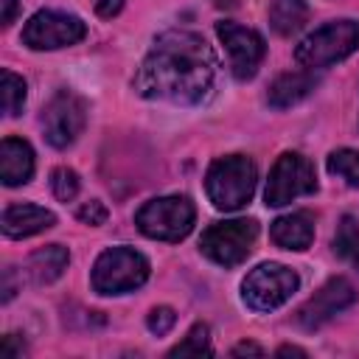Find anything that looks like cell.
<instances>
[{"label":"cell","instance_id":"6da1fadb","mask_svg":"<svg viewBox=\"0 0 359 359\" xmlns=\"http://www.w3.org/2000/svg\"><path fill=\"white\" fill-rule=\"evenodd\" d=\"M216 53L208 39L188 28L163 31L135 73L137 95L168 104H199L216 81Z\"/></svg>","mask_w":359,"mask_h":359},{"label":"cell","instance_id":"7a4b0ae2","mask_svg":"<svg viewBox=\"0 0 359 359\" xmlns=\"http://www.w3.org/2000/svg\"><path fill=\"white\" fill-rule=\"evenodd\" d=\"M258 168L247 154H227L210 163L205 174V191L213 208L219 210H238L255 194Z\"/></svg>","mask_w":359,"mask_h":359},{"label":"cell","instance_id":"3957f363","mask_svg":"<svg viewBox=\"0 0 359 359\" xmlns=\"http://www.w3.org/2000/svg\"><path fill=\"white\" fill-rule=\"evenodd\" d=\"M359 48V22L356 20H331L320 28H314L297 48L294 62L306 70L328 67L342 59H348Z\"/></svg>","mask_w":359,"mask_h":359},{"label":"cell","instance_id":"277c9868","mask_svg":"<svg viewBox=\"0 0 359 359\" xmlns=\"http://www.w3.org/2000/svg\"><path fill=\"white\" fill-rule=\"evenodd\" d=\"M194 222H196V208L188 196L180 194L149 199L135 213L137 230L154 241H180L194 230Z\"/></svg>","mask_w":359,"mask_h":359},{"label":"cell","instance_id":"5b68a950","mask_svg":"<svg viewBox=\"0 0 359 359\" xmlns=\"http://www.w3.org/2000/svg\"><path fill=\"white\" fill-rule=\"evenodd\" d=\"M146 278H149V261L143 252L132 247H109L95 258L90 283L98 294H123L143 286Z\"/></svg>","mask_w":359,"mask_h":359},{"label":"cell","instance_id":"8992f818","mask_svg":"<svg viewBox=\"0 0 359 359\" xmlns=\"http://www.w3.org/2000/svg\"><path fill=\"white\" fill-rule=\"evenodd\" d=\"M297 286H300V278L294 269L266 261L250 269L247 278L241 280V300L252 311H275L297 292Z\"/></svg>","mask_w":359,"mask_h":359},{"label":"cell","instance_id":"52a82bcc","mask_svg":"<svg viewBox=\"0 0 359 359\" xmlns=\"http://www.w3.org/2000/svg\"><path fill=\"white\" fill-rule=\"evenodd\" d=\"M314 191H317L314 163L309 157H303L300 151H283L275 160V165L269 168L264 202H266V208H283L292 199L314 194Z\"/></svg>","mask_w":359,"mask_h":359},{"label":"cell","instance_id":"ba28073f","mask_svg":"<svg viewBox=\"0 0 359 359\" xmlns=\"http://www.w3.org/2000/svg\"><path fill=\"white\" fill-rule=\"evenodd\" d=\"M255 238H258L255 219H227V222L210 224L202 233L199 250L219 266H238L252 252Z\"/></svg>","mask_w":359,"mask_h":359},{"label":"cell","instance_id":"9c48e42d","mask_svg":"<svg viewBox=\"0 0 359 359\" xmlns=\"http://www.w3.org/2000/svg\"><path fill=\"white\" fill-rule=\"evenodd\" d=\"M42 132L53 149H67L87 126V101L73 90H59L42 109Z\"/></svg>","mask_w":359,"mask_h":359},{"label":"cell","instance_id":"30bf717a","mask_svg":"<svg viewBox=\"0 0 359 359\" xmlns=\"http://www.w3.org/2000/svg\"><path fill=\"white\" fill-rule=\"evenodd\" d=\"M87 36V25L81 17L76 14H65V11H36L25 28H22V42L31 50H56V48H67L76 45Z\"/></svg>","mask_w":359,"mask_h":359},{"label":"cell","instance_id":"8fae6325","mask_svg":"<svg viewBox=\"0 0 359 359\" xmlns=\"http://www.w3.org/2000/svg\"><path fill=\"white\" fill-rule=\"evenodd\" d=\"M216 34L230 56V70L238 81H247L258 73L264 56H266V42L258 31L247 28V25H238L233 20H222L216 22Z\"/></svg>","mask_w":359,"mask_h":359},{"label":"cell","instance_id":"7c38bea8","mask_svg":"<svg viewBox=\"0 0 359 359\" xmlns=\"http://www.w3.org/2000/svg\"><path fill=\"white\" fill-rule=\"evenodd\" d=\"M353 303H356L353 283L348 278H331L297 309L294 320H297V325L303 331H317V328H323L328 320H334L339 311H345Z\"/></svg>","mask_w":359,"mask_h":359},{"label":"cell","instance_id":"4fadbf2b","mask_svg":"<svg viewBox=\"0 0 359 359\" xmlns=\"http://www.w3.org/2000/svg\"><path fill=\"white\" fill-rule=\"evenodd\" d=\"M56 224V216L42 208V205H31V202H14L3 210V219H0V227L8 238H28V236H36L48 227Z\"/></svg>","mask_w":359,"mask_h":359},{"label":"cell","instance_id":"5bb4252c","mask_svg":"<svg viewBox=\"0 0 359 359\" xmlns=\"http://www.w3.org/2000/svg\"><path fill=\"white\" fill-rule=\"evenodd\" d=\"M34 177V149L22 137H3L0 143V180L3 185H25Z\"/></svg>","mask_w":359,"mask_h":359},{"label":"cell","instance_id":"9a60e30c","mask_svg":"<svg viewBox=\"0 0 359 359\" xmlns=\"http://www.w3.org/2000/svg\"><path fill=\"white\" fill-rule=\"evenodd\" d=\"M314 87H317L314 70H289V73H283L272 81V87L266 93V101L275 109H286V107L300 104L306 95H311Z\"/></svg>","mask_w":359,"mask_h":359},{"label":"cell","instance_id":"2e32d148","mask_svg":"<svg viewBox=\"0 0 359 359\" xmlns=\"http://www.w3.org/2000/svg\"><path fill=\"white\" fill-rule=\"evenodd\" d=\"M269 236L280 250H297L300 252L314 241V219L306 210L278 216L269 227Z\"/></svg>","mask_w":359,"mask_h":359},{"label":"cell","instance_id":"e0dca14e","mask_svg":"<svg viewBox=\"0 0 359 359\" xmlns=\"http://www.w3.org/2000/svg\"><path fill=\"white\" fill-rule=\"evenodd\" d=\"M70 264V252L62 244H48L39 247L36 252H31L28 258V275L34 278V283H53L56 278H62V272Z\"/></svg>","mask_w":359,"mask_h":359},{"label":"cell","instance_id":"ac0fdd59","mask_svg":"<svg viewBox=\"0 0 359 359\" xmlns=\"http://www.w3.org/2000/svg\"><path fill=\"white\" fill-rule=\"evenodd\" d=\"M309 22V3L306 0H272L269 6V25L280 36H292Z\"/></svg>","mask_w":359,"mask_h":359},{"label":"cell","instance_id":"d6986e66","mask_svg":"<svg viewBox=\"0 0 359 359\" xmlns=\"http://www.w3.org/2000/svg\"><path fill=\"white\" fill-rule=\"evenodd\" d=\"M334 252L359 269V222L353 216H342L334 233Z\"/></svg>","mask_w":359,"mask_h":359},{"label":"cell","instance_id":"ffe728a7","mask_svg":"<svg viewBox=\"0 0 359 359\" xmlns=\"http://www.w3.org/2000/svg\"><path fill=\"white\" fill-rule=\"evenodd\" d=\"M0 98H3V115L6 118L20 115L22 104H25V81H22V76H17L11 70H3L0 73Z\"/></svg>","mask_w":359,"mask_h":359},{"label":"cell","instance_id":"44dd1931","mask_svg":"<svg viewBox=\"0 0 359 359\" xmlns=\"http://www.w3.org/2000/svg\"><path fill=\"white\" fill-rule=\"evenodd\" d=\"M325 168H328V174L345 180L351 188H359V151L356 149H337V151H331Z\"/></svg>","mask_w":359,"mask_h":359},{"label":"cell","instance_id":"7402d4cb","mask_svg":"<svg viewBox=\"0 0 359 359\" xmlns=\"http://www.w3.org/2000/svg\"><path fill=\"white\" fill-rule=\"evenodd\" d=\"M202 353H210V328L205 323H196L185 334V339L168 351V356H202Z\"/></svg>","mask_w":359,"mask_h":359},{"label":"cell","instance_id":"603a6c76","mask_svg":"<svg viewBox=\"0 0 359 359\" xmlns=\"http://www.w3.org/2000/svg\"><path fill=\"white\" fill-rule=\"evenodd\" d=\"M79 188H81V182H79V174H76L73 168L62 165V168H53V171H50V191H53V196H56L59 202L76 199Z\"/></svg>","mask_w":359,"mask_h":359},{"label":"cell","instance_id":"cb8c5ba5","mask_svg":"<svg viewBox=\"0 0 359 359\" xmlns=\"http://www.w3.org/2000/svg\"><path fill=\"white\" fill-rule=\"evenodd\" d=\"M174 323H177V314H174V309H171V306H157V309H151V311H149V317H146L149 331H151V334H157V337L168 334V331L174 328Z\"/></svg>","mask_w":359,"mask_h":359},{"label":"cell","instance_id":"d4e9b609","mask_svg":"<svg viewBox=\"0 0 359 359\" xmlns=\"http://www.w3.org/2000/svg\"><path fill=\"white\" fill-rule=\"evenodd\" d=\"M107 216H109V210L104 208V202H101V199H90V202H84V205L79 208V219H81L84 224H93V227L104 224V222H107Z\"/></svg>","mask_w":359,"mask_h":359},{"label":"cell","instance_id":"484cf974","mask_svg":"<svg viewBox=\"0 0 359 359\" xmlns=\"http://www.w3.org/2000/svg\"><path fill=\"white\" fill-rule=\"evenodd\" d=\"M123 3H126V0H95V11H98V17L112 20L115 14H121Z\"/></svg>","mask_w":359,"mask_h":359},{"label":"cell","instance_id":"4316f807","mask_svg":"<svg viewBox=\"0 0 359 359\" xmlns=\"http://www.w3.org/2000/svg\"><path fill=\"white\" fill-rule=\"evenodd\" d=\"M14 339H17V334H8V337L3 339V345H0V356H3V359H17V356H22L25 345H14Z\"/></svg>","mask_w":359,"mask_h":359},{"label":"cell","instance_id":"83f0119b","mask_svg":"<svg viewBox=\"0 0 359 359\" xmlns=\"http://www.w3.org/2000/svg\"><path fill=\"white\" fill-rule=\"evenodd\" d=\"M230 353H233V356H244V353L261 356V353H264V348H261V345H255V342H238V345H236Z\"/></svg>","mask_w":359,"mask_h":359},{"label":"cell","instance_id":"f1b7e54d","mask_svg":"<svg viewBox=\"0 0 359 359\" xmlns=\"http://www.w3.org/2000/svg\"><path fill=\"white\" fill-rule=\"evenodd\" d=\"M3 3V25H11L14 22V17H17V6H20V0H0Z\"/></svg>","mask_w":359,"mask_h":359},{"label":"cell","instance_id":"f546056e","mask_svg":"<svg viewBox=\"0 0 359 359\" xmlns=\"http://www.w3.org/2000/svg\"><path fill=\"white\" fill-rule=\"evenodd\" d=\"M289 353H294V356H306V351L297 348V345H283V348H278V356H289Z\"/></svg>","mask_w":359,"mask_h":359}]
</instances>
